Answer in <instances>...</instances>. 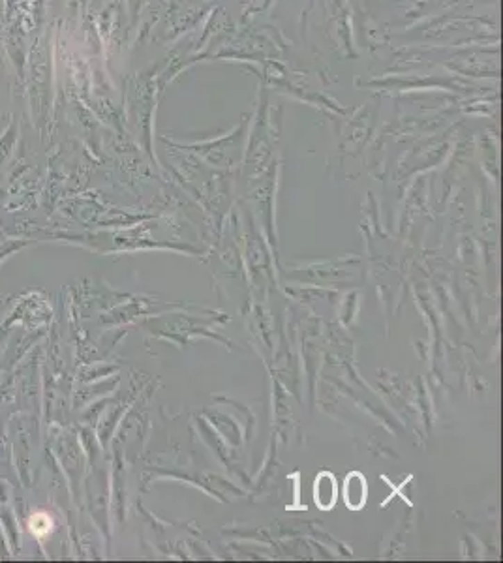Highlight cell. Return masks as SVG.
<instances>
[{"mask_svg":"<svg viewBox=\"0 0 503 563\" xmlns=\"http://www.w3.org/2000/svg\"><path fill=\"white\" fill-rule=\"evenodd\" d=\"M28 526H31V532L34 533V535L44 537V535H47V533L51 532V526H53V522H51V519L45 513H36L34 516H31V522H28Z\"/></svg>","mask_w":503,"mask_h":563,"instance_id":"obj_3","label":"cell"},{"mask_svg":"<svg viewBox=\"0 0 503 563\" xmlns=\"http://www.w3.org/2000/svg\"><path fill=\"white\" fill-rule=\"evenodd\" d=\"M314 500L318 507L325 509V511H329L336 503V482H334L333 475L327 471L318 475V479H315Z\"/></svg>","mask_w":503,"mask_h":563,"instance_id":"obj_1","label":"cell"},{"mask_svg":"<svg viewBox=\"0 0 503 563\" xmlns=\"http://www.w3.org/2000/svg\"><path fill=\"white\" fill-rule=\"evenodd\" d=\"M344 500L352 509H361L366 501V481L361 473L347 475L344 487Z\"/></svg>","mask_w":503,"mask_h":563,"instance_id":"obj_2","label":"cell"}]
</instances>
